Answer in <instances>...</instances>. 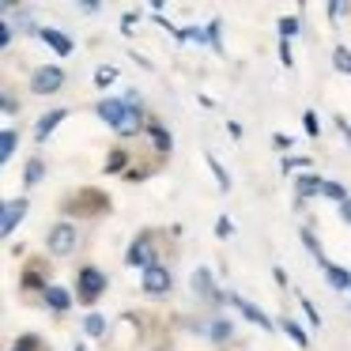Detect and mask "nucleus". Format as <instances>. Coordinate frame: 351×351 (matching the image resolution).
<instances>
[{
    "label": "nucleus",
    "mask_w": 351,
    "mask_h": 351,
    "mask_svg": "<svg viewBox=\"0 0 351 351\" xmlns=\"http://www.w3.org/2000/svg\"><path fill=\"white\" fill-rule=\"evenodd\" d=\"M110 208L114 204H110V197L102 189H80L61 204V212L64 215H80V219H95V215H106Z\"/></svg>",
    "instance_id": "obj_1"
},
{
    "label": "nucleus",
    "mask_w": 351,
    "mask_h": 351,
    "mask_svg": "<svg viewBox=\"0 0 351 351\" xmlns=\"http://www.w3.org/2000/svg\"><path fill=\"white\" fill-rule=\"evenodd\" d=\"M110 291V276L99 265H80L76 268V298L80 306H95Z\"/></svg>",
    "instance_id": "obj_2"
},
{
    "label": "nucleus",
    "mask_w": 351,
    "mask_h": 351,
    "mask_svg": "<svg viewBox=\"0 0 351 351\" xmlns=\"http://www.w3.org/2000/svg\"><path fill=\"white\" fill-rule=\"evenodd\" d=\"M76 250H80V227L72 219H61V223H53V227L46 230V253L49 257L64 261V257H72Z\"/></svg>",
    "instance_id": "obj_3"
},
{
    "label": "nucleus",
    "mask_w": 351,
    "mask_h": 351,
    "mask_svg": "<svg viewBox=\"0 0 351 351\" xmlns=\"http://www.w3.org/2000/svg\"><path fill=\"white\" fill-rule=\"evenodd\" d=\"M125 261H129V268H136V272H147V268L162 265L159 250H155V234H152V230H144V234L132 238L129 250H125Z\"/></svg>",
    "instance_id": "obj_4"
},
{
    "label": "nucleus",
    "mask_w": 351,
    "mask_h": 351,
    "mask_svg": "<svg viewBox=\"0 0 351 351\" xmlns=\"http://www.w3.org/2000/svg\"><path fill=\"white\" fill-rule=\"evenodd\" d=\"M64 84H69V76H64L61 64H42V69L31 72V95H57L64 91Z\"/></svg>",
    "instance_id": "obj_5"
},
{
    "label": "nucleus",
    "mask_w": 351,
    "mask_h": 351,
    "mask_svg": "<svg viewBox=\"0 0 351 351\" xmlns=\"http://www.w3.org/2000/svg\"><path fill=\"white\" fill-rule=\"evenodd\" d=\"M140 291H144L147 298H162L174 291V272H170V265H155L147 268V272H140Z\"/></svg>",
    "instance_id": "obj_6"
},
{
    "label": "nucleus",
    "mask_w": 351,
    "mask_h": 351,
    "mask_svg": "<svg viewBox=\"0 0 351 351\" xmlns=\"http://www.w3.org/2000/svg\"><path fill=\"white\" fill-rule=\"evenodd\" d=\"M230 306H234V310L242 313V317L250 321V325H257L261 332H276V328H280V321H272L265 310H261V306H253L250 298H242L238 291H230Z\"/></svg>",
    "instance_id": "obj_7"
},
{
    "label": "nucleus",
    "mask_w": 351,
    "mask_h": 351,
    "mask_svg": "<svg viewBox=\"0 0 351 351\" xmlns=\"http://www.w3.org/2000/svg\"><path fill=\"white\" fill-rule=\"evenodd\" d=\"M49 287H53V283H49V272H46L42 261H34V265L23 268V276H19V291H23V295H38L42 298Z\"/></svg>",
    "instance_id": "obj_8"
},
{
    "label": "nucleus",
    "mask_w": 351,
    "mask_h": 351,
    "mask_svg": "<svg viewBox=\"0 0 351 351\" xmlns=\"http://www.w3.org/2000/svg\"><path fill=\"white\" fill-rule=\"evenodd\" d=\"M189 287H193V295H200L204 302H212V306L230 302V295H223V291L215 287V280H212V272H208V268H197V272H193Z\"/></svg>",
    "instance_id": "obj_9"
},
{
    "label": "nucleus",
    "mask_w": 351,
    "mask_h": 351,
    "mask_svg": "<svg viewBox=\"0 0 351 351\" xmlns=\"http://www.w3.org/2000/svg\"><path fill=\"white\" fill-rule=\"evenodd\" d=\"M27 208H31V200H27V197L4 200V208H0V212H4V215H0V234H4V238L16 234V227L27 219Z\"/></svg>",
    "instance_id": "obj_10"
},
{
    "label": "nucleus",
    "mask_w": 351,
    "mask_h": 351,
    "mask_svg": "<svg viewBox=\"0 0 351 351\" xmlns=\"http://www.w3.org/2000/svg\"><path fill=\"white\" fill-rule=\"evenodd\" d=\"M95 114H99V121H106L110 129H121L125 125V117H129V106H125V99L117 95V99H99L95 102Z\"/></svg>",
    "instance_id": "obj_11"
},
{
    "label": "nucleus",
    "mask_w": 351,
    "mask_h": 351,
    "mask_svg": "<svg viewBox=\"0 0 351 351\" xmlns=\"http://www.w3.org/2000/svg\"><path fill=\"white\" fill-rule=\"evenodd\" d=\"M42 302H46V310L49 313H57V317H64V313L72 310V302H76V291H69V287H61V283H53V287L42 295Z\"/></svg>",
    "instance_id": "obj_12"
},
{
    "label": "nucleus",
    "mask_w": 351,
    "mask_h": 351,
    "mask_svg": "<svg viewBox=\"0 0 351 351\" xmlns=\"http://www.w3.org/2000/svg\"><path fill=\"white\" fill-rule=\"evenodd\" d=\"M147 140H152V147H155L159 159H170V152H174V136H170L167 125L155 121V117H147Z\"/></svg>",
    "instance_id": "obj_13"
},
{
    "label": "nucleus",
    "mask_w": 351,
    "mask_h": 351,
    "mask_svg": "<svg viewBox=\"0 0 351 351\" xmlns=\"http://www.w3.org/2000/svg\"><path fill=\"white\" fill-rule=\"evenodd\" d=\"M321 189H325V178H317V174H310V170H306V174H298L295 178V208H306V200L310 197H321Z\"/></svg>",
    "instance_id": "obj_14"
},
{
    "label": "nucleus",
    "mask_w": 351,
    "mask_h": 351,
    "mask_svg": "<svg viewBox=\"0 0 351 351\" xmlns=\"http://www.w3.org/2000/svg\"><path fill=\"white\" fill-rule=\"evenodd\" d=\"M64 117H69V110H64V106H57V110H49V114H42L38 125H34V140H38V144H46V140L57 132V125H61Z\"/></svg>",
    "instance_id": "obj_15"
},
{
    "label": "nucleus",
    "mask_w": 351,
    "mask_h": 351,
    "mask_svg": "<svg viewBox=\"0 0 351 351\" xmlns=\"http://www.w3.org/2000/svg\"><path fill=\"white\" fill-rule=\"evenodd\" d=\"M317 265H321V272H325L328 287H332V291H348V295H351V272H348V268L332 265V261H328V257H321Z\"/></svg>",
    "instance_id": "obj_16"
},
{
    "label": "nucleus",
    "mask_w": 351,
    "mask_h": 351,
    "mask_svg": "<svg viewBox=\"0 0 351 351\" xmlns=\"http://www.w3.org/2000/svg\"><path fill=\"white\" fill-rule=\"evenodd\" d=\"M38 38L46 42V46L53 49L57 57H69L72 49H76V46H72V38H69V34H64V31H57V27H42V31H38Z\"/></svg>",
    "instance_id": "obj_17"
},
{
    "label": "nucleus",
    "mask_w": 351,
    "mask_h": 351,
    "mask_svg": "<svg viewBox=\"0 0 351 351\" xmlns=\"http://www.w3.org/2000/svg\"><path fill=\"white\" fill-rule=\"evenodd\" d=\"M102 174H106V178H114V174H129V147H125V144L110 147L106 162H102Z\"/></svg>",
    "instance_id": "obj_18"
},
{
    "label": "nucleus",
    "mask_w": 351,
    "mask_h": 351,
    "mask_svg": "<svg viewBox=\"0 0 351 351\" xmlns=\"http://www.w3.org/2000/svg\"><path fill=\"white\" fill-rule=\"evenodd\" d=\"M42 182H46V159H42V155H31L27 167H23V185L34 189V185H42Z\"/></svg>",
    "instance_id": "obj_19"
},
{
    "label": "nucleus",
    "mask_w": 351,
    "mask_h": 351,
    "mask_svg": "<svg viewBox=\"0 0 351 351\" xmlns=\"http://www.w3.org/2000/svg\"><path fill=\"white\" fill-rule=\"evenodd\" d=\"M19 152V129L16 125H8V129L0 132V162H12Z\"/></svg>",
    "instance_id": "obj_20"
},
{
    "label": "nucleus",
    "mask_w": 351,
    "mask_h": 351,
    "mask_svg": "<svg viewBox=\"0 0 351 351\" xmlns=\"http://www.w3.org/2000/svg\"><path fill=\"white\" fill-rule=\"evenodd\" d=\"M280 332H287V336H291V340H295V343H298V348H302V351L310 348V332H306V328L298 325L295 317H280Z\"/></svg>",
    "instance_id": "obj_21"
},
{
    "label": "nucleus",
    "mask_w": 351,
    "mask_h": 351,
    "mask_svg": "<svg viewBox=\"0 0 351 351\" xmlns=\"http://www.w3.org/2000/svg\"><path fill=\"white\" fill-rule=\"evenodd\" d=\"M106 328H110V321L102 317L99 310H91L84 317V336H91V340H102V336H106Z\"/></svg>",
    "instance_id": "obj_22"
},
{
    "label": "nucleus",
    "mask_w": 351,
    "mask_h": 351,
    "mask_svg": "<svg viewBox=\"0 0 351 351\" xmlns=\"http://www.w3.org/2000/svg\"><path fill=\"white\" fill-rule=\"evenodd\" d=\"M208 340H212V343L234 340V321H212V325H208Z\"/></svg>",
    "instance_id": "obj_23"
},
{
    "label": "nucleus",
    "mask_w": 351,
    "mask_h": 351,
    "mask_svg": "<svg viewBox=\"0 0 351 351\" xmlns=\"http://www.w3.org/2000/svg\"><path fill=\"white\" fill-rule=\"evenodd\" d=\"M276 27H280V42H291V38L302 34V19H298V16H283Z\"/></svg>",
    "instance_id": "obj_24"
},
{
    "label": "nucleus",
    "mask_w": 351,
    "mask_h": 351,
    "mask_svg": "<svg viewBox=\"0 0 351 351\" xmlns=\"http://www.w3.org/2000/svg\"><path fill=\"white\" fill-rule=\"evenodd\" d=\"M208 170L215 174V185H219V193H230V185H234V182H230V174L223 170V162L215 159V155H208Z\"/></svg>",
    "instance_id": "obj_25"
},
{
    "label": "nucleus",
    "mask_w": 351,
    "mask_h": 351,
    "mask_svg": "<svg viewBox=\"0 0 351 351\" xmlns=\"http://www.w3.org/2000/svg\"><path fill=\"white\" fill-rule=\"evenodd\" d=\"M114 84H117V69L114 64H99V69H95V87L106 91V87H114Z\"/></svg>",
    "instance_id": "obj_26"
},
{
    "label": "nucleus",
    "mask_w": 351,
    "mask_h": 351,
    "mask_svg": "<svg viewBox=\"0 0 351 351\" xmlns=\"http://www.w3.org/2000/svg\"><path fill=\"white\" fill-rule=\"evenodd\" d=\"M332 69L343 72V76H351V49L348 46H336L332 49Z\"/></svg>",
    "instance_id": "obj_27"
},
{
    "label": "nucleus",
    "mask_w": 351,
    "mask_h": 351,
    "mask_svg": "<svg viewBox=\"0 0 351 351\" xmlns=\"http://www.w3.org/2000/svg\"><path fill=\"white\" fill-rule=\"evenodd\" d=\"M12 351H46V340H42V336H34V332H23Z\"/></svg>",
    "instance_id": "obj_28"
},
{
    "label": "nucleus",
    "mask_w": 351,
    "mask_h": 351,
    "mask_svg": "<svg viewBox=\"0 0 351 351\" xmlns=\"http://www.w3.org/2000/svg\"><path fill=\"white\" fill-rule=\"evenodd\" d=\"M185 31V42H197V46H212V31H208V23L204 27H182Z\"/></svg>",
    "instance_id": "obj_29"
},
{
    "label": "nucleus",
    "mask_w": 351,
    "mask_h": 351,
    "mask_svg": "<svg viewBox=\"0 0 351 351\" xmlns=\"http://www.w3.org/2000/svg\"><path fill=\"white\" fill-rule=\"evenodd\" d=\"M298 306H302V313H306V321H310V328H321V310L310 302L306 295H298Z\"/></svg>",
    "instance_id": "obj_30"
},
{
    "label": "nucleus",
    "mask_w": 351,
    "mask_h": 351,
    "mask_svg": "<svg viewBox=\"0 0 351 351\" xmlns=\"http://www.w3.org/2000/svg\"><path fill=\"white\" fill-rule=\"evenodd\" d=\"M302 129H306V136H310V140L321 136V117L313 114V110H306V114H302Z\"/></svg>",
    "instance_id": "obj_31"
},
{
    "label": "nucleus",
    "mask_w": 351,
    "mask_h": 351,
    "mask_svg": "<svg viewBox=\"0 0 351 351\" xmlns=\"http://www.w3.org/2000/svg\"><path fill=\"white\" fill-rule=\"evenodd\" d=\"M302 242H306V250H310V257H313V261H321V257H325V250H321L317 234H313L310 227H302Z\"/></svg>",
    "instance_id": "obj_32"
},
{
    "label": "nucleus",
    "mask_w": 351,
    "mask_h": 351,
    "mask_svg": "<svg viewBox=\"0 0 351 351\" xmlns=\"http://www.w3.org/2000/svg\"><path fill=\"white\" fill-rule=\"evenodd\" d=\"M306 167H310V159H302V155H283V159H280L283 174H291V170H306Z\"/></svg>",
    "instance_id": "obj_33"
},
{
    "label": "nucleus",
    "mask_w": 351,
    "mask_h": 351,
    "mask_svg": "<svg viewBox=\"0 0 351 351\" xmlns=\"http://www.w3.org/2000/svg\"><path fill=\"white\" fill-rule=\"evenodd\" d=\"M321 197H328V200H336V204H343V200H348V189H343L340 182H325V189H321Z\"/></svg>",
    "instance_id": "obj_34"
},
{
    "label": "nucleus",
    "mask_w": 351,
    "mask_h": 351,
    "mask_svg": "<svg viewBox=\"0 0 351 351\" xmlns=\"http://www.w3.org/2000/svg\"><path fill=\"white\" fill-rule=\"evenodd\" d=\"M0 110H4V117H16L19 114V99L12 91H4V99H0Z\"/></svg>",
    "instance_id": "obj_35"
},
{
    "label": "nucleus",
    "mask_w": 351,
    "mask_h": 351,
    "mask_svg": "<svg viewBox=\"0 0 351 351\" xmlns=\"http://www.w3.org/2000/svg\"><path fill=\"white\" fill-rule=\"evenodd\" d=\"M12 42H16V23H12V19H4V23H0V46L8 49Z\"/></svg>",
    "instance_id": "obj_36"
},
{
    "label": "nucleus",
    "mask_w": 351,
    "mask_h": 351,
    "mask_svg": "<svg viewBox=\"0 0 351 351\" xmlns=\"http://www.w3.org/2000/svg\"><path fill=\"white\" fill-rule=\"evenodd\" d=\"M208 31H212V49H215V53H223V23H219V19H212Z\"/></svg>",
    "instance_id": "obj_37"
},
{
    "label": "nucleus",
    "mask_w": 351,
    "mask_h": 351,
    "mask_svg": "<svg viewBox=\"0 0 351 351\" xmlns=\"http://www.w3.org/2000/svg\"><path fill=\"white\" fill-rule=\"evenodd\" d=\"M147 174H155V167H129V174H125V182H132V185H140Z\"/></svg>",
    "instance_id": "obj_38"
},
{
    "label": "nucleus",
    "mask_w": 351,
    "mask_h": 351,
    "mask_svg": "<svg viewBox=\"0 0 351 351\" xmlns=\"http://www.w3.org/2000/svg\"><path fill=\"white\" fill-rule=\"evenodd\" d=\"M234 234V223L227 219V215H219V219H215V238H230Z\"/></svg>",
    "instance_id": "obj_39"
},
{
    "label": "nucleus",
    "mask_w": 351,
    "mask_h": 351,
    "mask_svg": "<svg viewBox=\"0 0 351 351\" xmlns=\"http://www.w3.org/2000/svg\"><path fill=\"white\" fill-rule=\"evenodd\" d=\"M351 12V4H343V0H332L328 4V19H340V16H348Z\"/></svg>",
    "instance_id": "obj_40"
},
{
    "label": "nucleus",
    "mask_w": 351,
    "mask_h": 351,
    "mask_svg": "<svg viewBox=\"0 0 351 351\" xmlns=\"http://www.w3.org/2000/svg\"><path fill=\"white\" fill-rule=\"evenodd\" d=\"M280 64H283V69L295 64V57H291V42H280Z\"/></svg>",
    "instance_id": "obj_41"
},
{
    "label": "nucleus",
    "mask_w": 351,
    "mask_h": 351,
    "mask_svg": "<svg viewBox=\"0 0 351 351\" xmlns=\"http://www.w3.org/2000/svg\"><path fill=\"white\" fill-rule=\"evenodd\" d=\"M136 12H125V16H121V34H132V27H136Z\"/></svg>",
    "instance_id": "obj_42"
},
{
    "label": "nucleus",
    "mask_w": 351,
    "mask_h": 351,
    "mask_svg": "<svg viewBox=\"0 0 351 351\" xmlns=\"http://www.w3.org/2000/svg\"><path fill=\"white\" fill-rule=\"evenodd\" d=\"M336 129H340V136H343V140H348V144H351V125L343 121V117H336Z\"/></svg>",
    "instance_id": "obj_43"
},
{
    "label": "nucleus",
    "mask_w": 351,
    "mask_h": 351,
    "mask_svg": "<svg viewBox=\"0 0 351 351\" xmlns=\"http://www.w3.org/2000/svg\"><path fill=\"white\" fill-rule=\"evenodd\" d=\"M340 219H343V223H348V227H351V197H348V200H343V204H340Z\"/></svg>",
    "instance_id": "obj_44"
},
{
    "label": "nucleus",
    "mask_w": 351,
    "mask_h": 351,
    "mask_svg": "<svg viewBox=\"0 0 351 351\" xmlns=\"http://www.w3.org/2000/svg\"><path fill=\"white\" fill-rule=\"evenodd\" d=\"M227 132H230V140H242V125L238 121H227Z\"/></svg>",
    "instance_id": "obj_45"
},
{
    "label": "nucleus",
    "mask_w": 351,
    "mask_h": 351,
    "mask_svg": "<svg viewBox=\"0 0 351 351\" xmlns=\"http://www.w3.org/2000/svg\"><path fill=\"white\" fill-rule=\"evenodd\" d=\"M80 12H84V16H95V12H99V4H95V0H84V4H80Z\"/></svg>",
    "instance_id": "obj_46"
},
{
    "label": "nucleus",
    "mask_w": 351,
    "mask_h": 351,
    "mask_svg": "<svg viewBox=\"0 0 351 351\" xmlns=\"http://www.w3.org/2000/svg\"><path fill=\"white\" fill-rule=\"evenodd\" d=\"M272 144H276V147H283V152H287V147H291V140L283 136V132H276V136H272Z\"/></svg>",
    "instance_id": "obj_47"
},
{
    "label": "nucleus",
    "mask_w": 351,
    "mask_h": 351,
    "mask_svg": "<svg viewBox=\"0 0 351 351\" xmlns=\"http://www.w3.org/2000/svg\"><path fill=\"white\" fill-rule=\"evenodd\" d=\"M272 276H276V283H280V287H287V272H283V268H272Z\"/></svg>",
    "instance_id": "obj_48"
},
{
    "label": "nucleus",
    "mask_w": 351,
    "mask_h": 351,
    "mask_svg": "<svg viewBox=\"0 0 351 351\" xmlns=\"http://www.w3.org/2000/svg\"><path fill=\"white\" fill-rule=\"evenodd\" d=\"M72 351H87V343H76V348H72Z\"/></svg>",
    "instance_id": "obj_49"
},
{
    "label": "nucleus",
    "mask_w": 351,
    "mask_h": 351,
    "mask_svg": "<svg viewBox=\"0 0 351 351\" xmlns=\"http://www.w3.org/2000/svg\"><path fill=\"white\" fill-rule=\"evenodd\" d=\"M348 306H351V302H348Z\"/></svg>",
    "instance_id": "obj_50"
}]
</instances>
